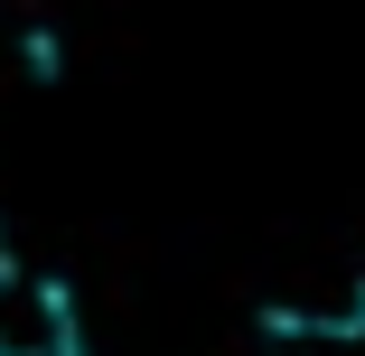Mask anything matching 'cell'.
I'll return each mask as SVG.
<instances>
[{
  "instance_id": "1",
  "label": "cell",
  "mask_w": 365,
  "mask_h": 356,
  "mask_svg": "<svg viewBox=\"0 0 365 356\" xmlns=\"http://www.w3.org/2000/svg\"><path fill=\"white\" fill-rule=\"evenodd\" d=\"M0 356H85V347H76V337H10Z\"/></svg>"
},
{
  "instance_id": "2",
  "label": "cell",
  "mask_w": 365,
  "mask_h": 356,
  "mask_svg": "<svg viewBox=\"0 0 365 356\" xmlns=\"http://www.w3.org/2000/svg\"><path fill=\"white\" fill-rule=\"evenodd\" d=\"M0 272H10V244H0Z\"/></svg>"
}]
</instances>
